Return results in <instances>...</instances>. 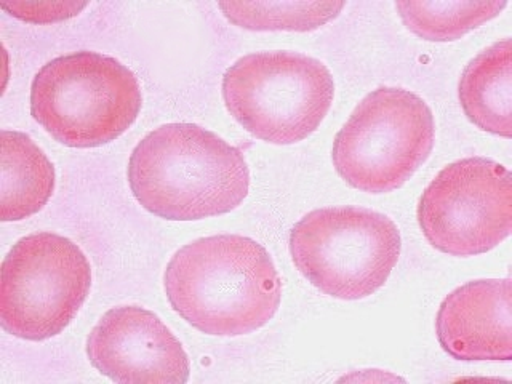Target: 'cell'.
Segmentation results:
<instances>
[{"label": "cell", "instance_id": "cell-1", "mask_svg": "<svg viewBox=\"0 0 512 384\" xmlns=\"http://www.w3.org/2000/svg\"><path fill=\"white\" fill-rule=\"evenodd\" d=\"M165 293L181 317L199 332L248 335L276 316L282 280L263 245L237 234L204 237L173 255Z\"/></svg>", "mask_w": 512, "mask_h": 384}, {"label": "cell", "instance_id": "cell-2", "mask_svg": "<svg viewBox=\"0 0 512 384\" xmlns=\"http://www.w3.org/2000/svg\"><path fill=\"white\" fill-rule=\"evenodd\" d=\"M133 196L152 215L196 221L236 210L250 189L239 149L196 124H167L144 136L128 162Z\"/></svg>", "mask_w": 512, "mask_h": 384}, {"label": "cell", "instance_id": "cell-3", "mask_svg": "<svg viewBox=\"0 0 512 384\" xmlns=\"http://www.w3.org/2000/svg\"><path fill=\"white\" fill-rule=\"evenodd\" d=\"M140 82L112 56L77 52L58 56L37 72L31 114L69 148H96L117 140L140 114Z\"/></svg>", "mask_w": 512, "mask_h": 384}, {"label": "cell", "instance_id": "cell-4", "mask_svg": "<svg viewBox=\"0 0 512 384\" xmlns=\"http://www.w3.org/2000/svg\"><path fill=\"white\" fill-rule=\"evenodd\" d=\"M335 98V82L322 61L303 53L245 55L223 77L229 114L258 140L295 144L316 132Z\"/></svg>", "mask_w": 512, "mask_h": 384}, {"label": "cell", "instance_id": "cell-5", "mask_svg": "<svg viewBox=\"0 0 512 384\" xmlns=\"http://www.w3.org/2000/svg\"><path fill=\"white\" fill-rule=\"evenodd\" d=\"M296 269L325 295L362 300L388 282L402 250L397 224L362 207L308 213L290 232Z\"/></svg>", "mask_w": 512, "mask_h": 384}, {"label": "cell", "instance_id": "cell-6", "mask_svg": "<svg viewBox=\"0 0 512 384\" xmlns=\"http://www.w3.org/2000/svg\"><path fill=\"white\" fill-rule=\"evenodd\" d=\"M436 124L423 98L380 87L357 104L333 141L336 172L368 194L402 188L431 156Z\"/></svg>", "mask_w": 512, "mask_h": 384}, {"label": "cell", "instance_id": "cell-7", "mask_svg": "<svg viewBox=\"0 0 512 384\" xmlns=\"http://www.w3.org/2000/svg\"><path fill=\"white\" fill-rule=\"evenodd\" d=\"M92 288L87 256L66 237L37 232L2 263L0 324L23 340L44 341L71 324Z\"/></svg>", "mask_w": 512, "mask_h": 384}, {"label": "cell", "instance_id": "cell-8", "mask_svg": "<svg viewBox=\"0 0 512 384\" xmlns=\"http://www.w3.org/2000/svg\"><path fill=\"white\" fill-rule=\"evenodd\" d=\"M418 223L429 244L445 255L490 252L511 236V172L485 157L456 160L424 189Z\"/></svg>", "mask_w": 512, "mask_h": 384}, {"label": "cell", "instance_id": "cell-9", "mask_svg": "<svg viewBox=\"0 0 512 384\" xmlns=\"http://www.w3.org/2000/svg\"><path fill=\"white\" fill-rule=\"evenodd\" d=\"M93 367L116 383H188L191 365L180 340L154 312L119 306L88 335Z\"/></svg>", "mask_w": 512, "mask_h": 384}, {"label": "cell", "instance_id": "cell-10", "mask_svg": "<svg viewBox=\"0 0 512 384\" xmlns=\"http://www.w3.org/2000/svg\"><path fill=\"white\" fill-rule=\"evenodd\" d=\"M436 332L453 359L511 360V279L472 280L453 290L440 304Z\"/></svg>", "mask_w": 512, "mask_h": 384}, {"label": "cell", "instance_id": "cell-11", "mask_svg": "<svg viewBox=\"0 0 512 384\" xmlns=\"http://www.w3.org/2000/svg\"><path fill=\"white\" fill-rule=\"evenodd\" d=\"M461 108L484 132L511 138L512 45L500 40L471 61L461 74Z\"/></svg>", "mask_w": 512, "mask_h": 384}, {"label": "cell", "instance_id": "cell-12", "mask_svg": "<svg viewBox=\"0 0 512 384\" xmlns=\"http://www.w3.org/2000/svg\"><path fill=\"white\" fill-rule=\"evenodd\" d=\"M0 218L21 221L36 215L55 191V167L28 135L2 132Z\"/></svg>", "mask_w": 512, "mask_h": 384}, {"label": "cell", "instance_id": "cell-13", "mask_svg": "<svg viewBox=\"0 0 512 384\" xmlns=\"http://www.w3.org/2000/svg\"><path fill=\"white\" fill-rule=\"evenodd\" d=\"M508 2H397L396 8L408 31L429 42L461 39L500 15Z\"/></svg>", "mask_w": 512, "mask_h": 384}, {"label": "cell", "instance_id": "cell-14", "mask_svg": "<svg viewBox=\"0 0 512 384\" xmlns=\"http://www.w3.org/2000/svg\"><path fill=\"white\" fill-rule=\"evenodd\" d=\"M344 2H220L223 15L248 31L308 32L335 20Z\"/></svg>", "mask_w": 512, "mask_h": 384}, {"label": "cell", "instance_id": "cell-15", "mask_svg": "<svg viewBox=\"0 0 512 384\" xmlns=\"http://www.w3.org/2000/svg\"><path fill=\"white\" fill-rule=\"evenodd\" d=\"M0 7L12 13L20 20L31 21V23H48V21H60L71 18L82 12L87 4L77 2H10Z\"/></svg>", "mask_w": 512, "mask_h": 384}]
</instances>
